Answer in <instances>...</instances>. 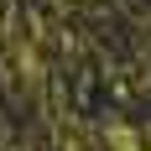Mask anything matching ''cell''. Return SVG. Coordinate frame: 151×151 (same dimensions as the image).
<instances>
[{
  "label": "cell",
  "instance_id": "cell-1",
  "mask_svg": "<svg viewBox=\"0 0 151 151\" xmlns=\"http://www.w3.org/2000/svg\"><path fill=\"white\" fill-rule=\"evenodd\" d=\"M109 146H115V151H151V130H130V125H109Z\"/></svg>",
  "mask_w": 151,
  "mask_h": 151
}]
</instances>
